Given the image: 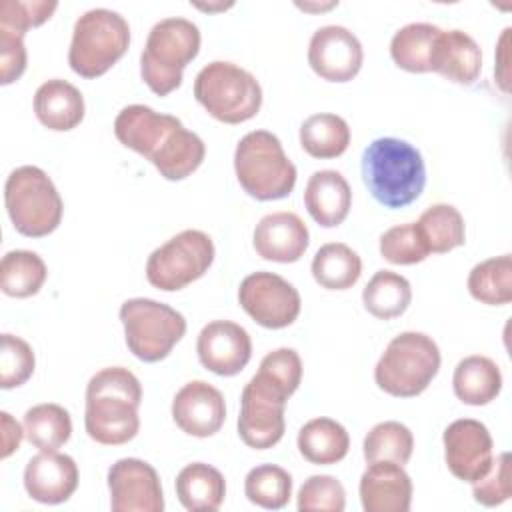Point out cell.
Here are the masks:
<instances>
[{"instance_id":"e0dca14e","label":"cell","mask_w":512,"mask_h":512,"mask_svg":"<svg viewBox=\"0 0 512 512\" xmlns=\"http://www.w3.org/2000/svg\"><path fill=\"white\" fill-rule=\"evenodd\" d=\"M196 352L206 370L218 376H234L250 362L252 340L240 324L232 320H212L200 330Z\"/></svg>"},{"instance_id":"f35d334b","label":"cell","mask_w":512,"mask_h":512,"mask_svg":"<svg viewBox=\"0 0 512 512\" xmlns=\"http://www.w3.org/2000/svg\"><path fill=\"white\" fill-rule=\"evenodd\" d=\"M380 254L384 260L390 264H400V266H410L418 264L428 258V248L424 240L420 238L416 224L406 222L388 228L380 236Z\"/></svg>"},{"instance_id":"5b68a950","label":"cell","mask_w":512,"mask_h":512,"mask_svg":"<svg viewBox=\"0 0 512 512\" xmlns=\"http://www.w3.org/2000/svg\"><path fill=\"white\" fill-rule=\"evenodd\" d=\"M200 40L198 26L188 18L170 16L156 22L140 54V76L146 86L158 96L174 92L182 84L184 68L198 56Z\"/></svg>"},{"instance_id":"e575fe53","label":"cell","mask_w":512,"mask_h":512,"mask_svg":"<svg viewBox=\"0 0 512 512\" xmlns=\"http://www.w3.org/2000/svg\"><path fill=\"white\" fill-rule=\"evenodd\" d=\"M468 292L488 306H504L512 300V258L510 254L478 262L468 274Z\"/></svg>"},{"instance_id":"7c38bea8","label":"cell","mask_w":512,"mask_h":512,"mask_svg":"<svg viewBox=\"0 0 512 512\" xmlns=\"http://www.w3.org/2000/svg\"><path fill=\"white\" fill-rule=\"evenodd\" d=\"M214 262L212 238L188 228L152 250L146 260L148 282L164 292H176L202 278Z\"/></svg>"},{"instance_id":"2e32d148","label":"cell","mask_w":512,"mask_h":512,"mask_svg":"<svg viewBox=\"0 0 512 512\" xmlns=\"http://www.w3.org/2000/svg\"><path fill=\"white\" fill-rule=\"evenodd\" d=\"M364 62V50L354 32L328 24L318 28L308 44L310 68L328 82L352 80Z\"/></svg>"},{"instance_id":"b9f144b4","label":"cell","mask_w":512,"mask_h":512,"mask_svg":"<svg viewBox=\"0 0 512 512\" xmlns=\"http://www.w3.org/2000/svg\"><path fill=\"white\" fill-rule=\"evenodd\" d=\"M472 496L482 506H500L512 496V474H510V454L502 452L492 460L490 470L474 482Z\"/></svg>"},{"instance_id":"d4e9b609","label":"cell","mask_w":512,"mask_h":512,"mask_svg":"<svg viewBox=\"0 0 512 512\" xmlns=\"http://www.w3.org/2000/svg\"><path fill=\"white\" fill-rule=\"evenodd\" d=\"M452 388L460 402L468 406H486L496 400L502 390V372L488 356H466L454 368Z\"/></svg>"},{"instance_id":"4fadbf2b","label":"cell","mask_w":512,"mask_h":512,"mask_svg":"<svg viewBox=\"0 0 512 512\" xmlns=\"http://www.w3.org/2000/svg\"><path fill=\"white\" fill-rule=\"evenodd\" d=\"M238 302L260 326L280 330L290 326L302 308L298 290L274 272H252L238 288Z\"/></svg>"},{"instance_id":"60d3db41","label":"cell","mask_w":512,"mask_h":512,"mask_svg":"<svg viewBox=\"0 0 512 512\" xmlns=\"http://www.w3.org/2000/svg\"><path fill=\"white\" fill-rule=\"evenodd\" d=\"M56 8L58 2L54 0H4L0 4V28L24 36L30 28L44 24Z\"/></svg>"},{"instance_id":"6da1fadb","label":"cell","mask_w":512,"mask_h":512,"mask_svg":"<svg viewBox=\"0 0 512 512\" xmlns=\"http://www.w3.org/2000/svg\"><path fill=\"white\" fill-rule=\"evenodd\" d=\"M118 142L148 158L166 180L188 178L206 156L204 140L186 130L172 114H160L144 104L122 108L114 120Z\"/></svg>"},{"instance_id":"d6a6232c","label":"cell","mask_w":512,"mask_h":512,"mask_svg":"<svg viewBox=\"0 0 512 512\" xmlns=\"http://www.w3.org/2000/svg\"><path fill=\"white\" fill-rule=\"evenodd\" d=\"M48 276L44 260L32 250H10L0 262V286L6 296L28 298L40 292Z\"/></svg>"},{"instance_id":"83f0119b","label":"cell","mask_w":512,"mask_h":512,"mask_svg":"<svg viewBox=\"0 0 512 512\" xmlns=\"http://www.w3.org/2000/svg\"><path fill=\"white\" fill-rule=\"evenodd\" d=\"M350 144L348 122L330 112H320L308 116L300 126V146L312 158L328 160L338 158L346 152Z\"/></svg>"},{"instance_id":"5bb4252c","label":"cell","mask_w":512,"mask_h":512,"mask_svg":"<svg viewBox=\"0 0 512 512\" xmlns=\"http://www.w3.org/2000/svg\"><path fill=\"white\" fill-rule=\"evenodd\" d=\"M444 460L452 476L474 484L492 466V436L488 428L474 418H460L446 426L442 434Z\"/></svg>"},{"instance_id":"ba28073f","label":"cell","mask_w":512,"mask_h":512,"mask_svg":"<svg viewBox=\"0 0 512 512\" xmlns=\"http://www.w3.org/2000/svg\"><path fill=\"white\" fill-rule=\"evenodd\" d=\"M4 204L16 232L28 238L52 234L62 220L64 204L50 180L38 166L14 168L4 184Z\"/></svg>"},{"instance_id":"f546056e","label":"cell","mask_w":512,"mask_h":512,"mask_svg":"<svg viewBox=\"0 0 512 512\" xmlns=\"http://www.w3.org/2000/svg\"><path fill=\"white\" fill-rule=\"evenodd\" d=\"M312 276L326 290H348L362 274L360 256L342 242H328L312 258Z\"/></svg>"},{"instance_id":"3957f363","label":"cell","mask_w":512,"mask_h":512,"mask_svg":"<svg viewBox=\"0 0 512 512\" xmlns=\"http://www.w3.org/2000/svg\"><path fill=\"white\" fill-rule=\"evenodd\" d=\"M140 402V380L128 368L108 366L98 370L86 386V434L104 446L130 442L140 430Z\"/></svg>"},{"instance_id":"7a4b0ae2","label":"cell","mask_w":512,"mask_h":512,"mask_svg":"<svg viewBox=\"0 0 512 512\" xmlns=\"http://www.w3.org/2000/svg\"><path fill=\"white\" fill-rule=\"evenodd\" d=\"M302 380V360L294 348L268 352L240 396L238 434L256 450L278 444L284 436V408Z\"/></svg>"},{"instance_id":"ee69618b","label":"cell","mask_w":512,"mask_h":512,"mask_svg":"<svg viewBox=\"0 0 512 512\" xmlns=\"http://www.w3.org/2000/svg\"><path fill=\"white\" fill-rule=\"evenodd\" d=\"M0 420H2V458H8L12 452L20 448L22 436L26 432L6 410L0 412Z\"/></svg>"},{"instance_id":"7bdbcfd3","label":"cell","mask_w":512,"mask_h":512,"mask_svg":"<svg viewBox=\"0 0 512 512\" xmlns=\"http://www.w3.org/2000/svg\"><path fill=\"white\" fill-rule=\"evenodd\" d=\"M24 36L0 28V84L8 86L18 80L26 70Z\"/></svg>"},{"instance_id":"1f68e13d","label":"cell","mask_w":512,"mask_h":512,"mask_svg":"<svg viewBox=\"0 0 512 512\" xmlns=\"http://www.w3.org/2000/svg\"><path fill=\"white\" fill-rule=\"evenodd\" d=\"M364 308L380 320L404 314L412 302L410 282L392 270H378L362 290Z\"/></svg>"},{"instance_id":"484cf974","label":"cell","mask_w":512,"mask_h":512,"mask_svg":"<svg viewBox=\"0 0 512 512\" xmlns=\"http://www.w3.org/2000/svg\"><path fill=\"white\" fill-rule=\"evenodd\" d=\"M176 496L190 512L218 510L226 496L224 476L210 464L192 462L176 476Z\"/></svg>"},{"instance_id":"9a60e30c","label":"cell","mask_w":512,"mask_h":512,"mask_svg":"<svg viewBox=\"0 0 512 512\" xmlns=\"http://www.w3.org/2000/svg\"><path fill=\"white\" fill-rule=\"evenodd\" d=\"M110 508L114 512H162L160 476L140 458H120L108 468Z\"/></svg>"},{"instance_id":"8d00e7d4","label":"cell","mask_w":512,"mask_h":512,"mask_svg":"<svg viewBox=\"0 0 512 512\" xmlns=\"http://www.w3.org/2000/svg\"><path fill=\"white\" fill-rule=\"evenodd\" d=\"M246 498L266 510H280L290 502L292 476L276 464L254 466L244 478Z\"/></svg>"},{"instance_id":"7402d4cb","label":"cell","mask_w":512,"mask_h":512,"mask_svg":"<svg viewBox=\"0 0 512 512\" xmlns=\"http://www.w3.org/2000/svg\"><path fill=\"white\" fill-rule=\"evenodd\" d=\"M482 70V50L464 30H440L430 58V72H438L454 84L470 86Z\"/></svg>"},{"instance_id":"8992f818","label":"cell","mask_w":512,"mask_h":512,"mask_svg":"<svg viewBox=\"0 0 512 512\" xmlns=\"http://www.w3.org/2000/svg\"><path fill=\"white\" fill-rule=\"evenodd\" d=\"M234 172L244 192L262 202L286 198L296 184V166L278 136L268 130H252L240 138Z\"/></svg>"},{"instance_id":"44dd1931","label":"cell","mask_w":512,"mask_h":512,"mask_svg":"<svg viewBox=\"0 0 512 512\" xmlns=\"http://www.w3.org/2000/svg\"><path fill=\"white\" fill-rule=\"evenodd\" d=\"M360 502L366 512H408L412 480L402 464L370 462L360 476Z\"/></svg>"},{"instance_id":"30bf717a","label":"cell","mask_w":512,"mask_h":512,"mask_svg":"<svg viewBox=\"0 0 512 512\" xmlns=\"http://www.w3.org/2000/svg\"><path fill=\"white\" fill-rule=\"evenodd\" d=\"M194 98L216 120L240 124L262 106V88L254 74L226 60L206 64L194 78Z\"/></svg>"},{"instance_id":"ac0fdd59","label":"cell","mask_w":512,"mask_h":512,"mask_svg":"<svg viewBox=\"0 0 512 512\" xmlns=\"http://www.w3.org/2000/svg\"><path fill=\"white\" fill-rule=\"evenodd\" d=\"M172 418L188 436L208 438L216 434L226 420L224 396L204 380L184 384L172 400Z\"/></svg>"},{"instance_id":"836d02e7","label":"cell","mask_w":512,"mask_h":512,"mask_svg":"<svg viewBox=\"0 0 512 512\" xmlns=\"http://www.w3.org/2000/svg\"><path fill=\"white\" fill-rule=\"evenodd\" d=\"M24 432L32 446L44 452H56L72 434V420L60 404H36L24 414Z\"/></svg>"},{"instance_id":"f1b7e54d","label":"cell","mask_w":512,"mask_h":512,"mask_svg":"<svg viewBox=\"0 0 512 512\" xmlns=\"http://www.w3.org/2000/svg\"><path fill=\"white\" fill-rule=\"evenodd\" d=\"M428 252L444 254L466 242L464 218L452 204H432L414 222Z\"/></svg>"},{"instance_id":"cb8c5ba5","label":"cell","mask_w":512,"mask_h":512,"mask_svg":"<svg viewBox=\"0 0 512 512\" xmlns=\"http://www.w3.org/2000/svg\"><path fill=\"white\" fill-rule=\"evenodd\" d=\"M82 92L62 78L46 80L34 94V114L42 126L54 132H68L84 118Z\"/></svg>"},{"instance_id":"ab89813d","label":"cell","mask_w":512,"mask_h":512,"mask_svg":"<svg viewBox=\"0 0 512 512\" xmlns=\"http://www.w3.org/2000/svg\"><path fill=\"white\" fill-rule=\"evenodd\" d=\"M300 512H342L346 508V490L336 476L314 474L298 490Z\"/></svg>"},{"instance_id":"d590c367","label":"cell","mask_w":512,"mask_h":512,"mask_svg":"<svg viewBox=\"0 0 512 512\" xmlns=\"http://www.w3.org/2000/svg\"><path fill=\"white\" fill-rule=\"evenodd\" d=\"M364 458L366 462H378V460H390L396 464H406L414 450V436L408 426L396 420L378 422L370 428V432L364 436Z\"/></svg>"},{"instance_id":"8fae6325","label":"cell","mask_w":512,"mask_h":512,"mask_svg":"<svg viewBox=\"0 0 512 512\" xmlns=\"http://www.w3.org/2000/svg\"><path fill=\"white\" fill-rule=\"evenodd\" d=\"M128 350L142 362H160L182 340L186 318L152 298H130L120 306Z\"/></svg>"},{"instance_id":"277c9868","label":"cell","mask_w":512,"mask_h":512,"mask_svg":"<svg viewBox=\"0 0 512 512\" xmlns=\"http://www.w3.org/2000/svg\"><path fill=\"white\" fill-rule=\"evenodd\" d=\"M362 178L372 198L396 210L418 200L426 186V166L420 150L406 140L384 136L362 152Z\"/></svg>"},{"instance_id":"d6986e66","label":"cell","mask_w":512,"mask_h":512,"mask_svg":"<svg viewBox=\"0 0 512 512\" xmlns=\"http://www.w3.org/2000/svg\"><path fill=\"white\" fill-rule=\"evenodd\" d=\"M78 466L72 456L40 450L24 468V488L40 504H62L78 488Z\"/></svg>"},{"instance_id":"9c48e42d","label":"cell","mask_w":512,"mask_h":512,"mask_svg":"<svg viewBox=\"0 0 512 512\" xmlns=\"http://www.w3.org/2000/svg\"><path fill=\"white\" fill-rule=\"evenodd\" d=\"M128 46L126 18L108 8H92L74 22L68 64L82 78H98L126 54Z\"/></svg>"},{"instance_id":"52a82bcc","label":"cell","mask_w":512,"mask_h":512,"mask_svg":"<svg viewBox=\"0 0 512 512\" xmlns=\"http://www.w3.org/2000/svg\"><path fill=\"white\" fill-rule=\"evenodd\" d=\"M440 348L424 332H400L394 336L374 368L380 390L396 398L422 394L440 370Z\"/></svg>"},{"instance_id":"74e56055","label":"cell","mask_w":512,"mask_h":512,"mask_svg":"<svg viewBox=\"0 0 512 512\" xmlns=\"http://www.w3.org/2000/svg\"><path fill=\"white\" fill-rule=\"evenodd\" d=\"M36 358L32 346L14 334H2L0 342V386L18 388L34 374Z\"/></svg>"},{"instance_id":"ffe728a7","label":"cell","mask_w":512,"mask_h":512,"mask_svg":"<svg viewBox=\"0 0 512 512\" xmlns=\"http://www.w3.org/2000/svg\"><path fill=\"white\" fill-rule=\"evenodd\" d=\"M252 242L260 258L290 264L304 256L310 244V232L298 214L272 212L258 220Z\"/></svg>"},{"instance_id":"4316f807","label":"cell","mask_w":512,"mask_h":512,"mask_svg":"<svg viewBox=\"0 0 512 512\" xmlns=\"http://www.w3.org/2000/svg\"><path fill=\"white\" fill-rule=\"evenodd\" d=\"M300 454L320 466L340 462L350 448V436L346 428L332 418H312L298 432Z\"/></svg>"},{"instance_id":"4dcf8cb0","label":"cell","mask_w":512,"mask_h":512,"mask_svg":"<svg viewBox=\"0 0 512 512\" xmlns=\"http://www.w3.org/2000/svg\"><path fill=\"white\" fill-rule=\"evenodd\" d=\"M442 28L428 22H410L396 30L390 40V56L394 64L406 72H430L432 48Z\"/></svg>"},{"instance_id":"f6af8a7d","label":"cell","mask_w":512,"mask_h":512,"mask_svg":"<svg viewBox=\"0 0 512 512\" xmlns=\"http://www.w3.org/2000/svg\"><path fill=\"white\" fill-rule=\"evenodd\" d=\"M508 36H510V28H504V32H502V36H500V40H498V64H496V68H494V72H496V78H498V84H500V88L504 90V92H508Z\"/></svg>"},{"instance_id":"603a6c76","label":"cell","mask_w":512,"mask_h":512,"mask_svg":"<svg viewBox=\"0 0 512 512\" xmlns=\"http://www.w3.org/2000/svg\"><path fill=\"white\" fill-rule=\"evenodd\" d=\"M304 206L324 228L342 224L352 206V190L338 170H316L304 188Z\"/></svg>"}]
</instances>
